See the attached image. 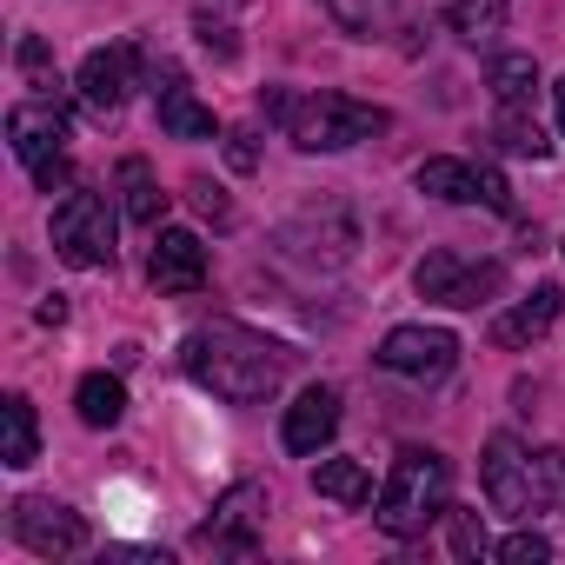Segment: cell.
Listing matches in <instances>:
<instances>
[{
	"instance_id": "obj_3",
	"label": "cell",
	"mask_w": 565,
	"mask_h": 565,
	"mask_svg": "<svg viewBox=\"0 0 565 565\" xmlns=\"http://www.w3.org/2000/svg\"><path fill=\"white\" fill-rule=\"evenodd\" d=\"M446 486H452V466L439 459V452H426V446H406L399 459H393V472H386V486H380V532H393V539H419L439 512H446Z\"/></svg>"
},
{
	"instance_id": "obj_4",
	"label": "cell",
	"mask_w": 565,
	"mask_h": 565,
	"mask_svg": "<svg viewBox=\"0 0 565 565\" xmlns=\"http://www.w3.org/2000/svg\"><path fill=\"white\" fill-rule=\"evenodd\" d=\"M413 287H419V300H433V307H486V300L505 287V266H499V259H466V253L439 246V253L419 259Z\"/></svg>"
},
{
	"instance_id": "obj_30",
	"label": "cell",
	"mask_w": 565,
	"mask_h": 565,
	"mask_svg": "<svg viewBox=\"0 0 565 565\" xmlns=\"http://www.w3.org/2000/svg\"><path fill=\"white\" fill-rule=\"evenodd\" d=\"M186 200H193V206H200L213 226H226V220H233V200H226L220 186H206V180H193V186H186Z\"/></svg>"
},
{
	"instance_id": "obj_14",
	"label": "cell",
	"mask_w": 565,
	"mask_h": 565,
	"mask_svg": "<svg viewBox=\"0 0 565 565\" xmlns=\"http://www.w3.org/2000/svg\"><path fill=\"white\" fill-rule=\"evenodd\" d=\"M160 127H167L173 140H213V134H220V127H213V107L193 100V87H186L180 67H160Z\"/></svg>"
},
{
	"instance_id": "obj_16",
	"label": "cell",
	"mask_w": 565,
	"mask_h": 565,
	"mask_svg": "<svg viewBox=\"0 0 565 565\" xmlns=\"http://www.w3.org/2000/svg\"><path fill=\"white\" fill-rule=\"evenodd\" d=\"M0 459H8L14 472H28L41 459V419H34L28 393H8V406H0Z\"/></svg>"
},
{
	"instance_id": "obj_26",
	"label": "cell",
	"mask_w": 565,
	"mask_h": 565,
	"mask_svg": "<svg viewBox=\"0 0 565 565\" xmlns=\"http://www.w3.org/2000/svg\"><path fill=\"white\" fill-rule=\"evenodd\" d=\"M532 505L545 512H565V452H532Z\"/></svg>"
},
{
	"instance_id": "obj_24",
	"label": "cell",
	"mask_w": 565,
	"mask_h": 565,
	"mask_svg": "<svg viewBox=\"0 0 565 565\" xmlns=\"http://www.w3.org/2000/svg\"><path fill=\"white\" fill-rule=\"evenodd\" d=\"M492 140H499L505 153H519V160H545V153H552V140L539 134V120H532L525 107H505L499 127H492Z\"/></svg>"
},
{
	"instance_id": "obj_23",
	"label": "cell",
	"mask_w": 565,
	"mask_h": 565,
	"mask_svg": "<svg viewBox=\"0 0 565 565\" xmlns=\"http://www.w3.org/2000/svg\"><path fill=\"white\" fill-rule=\"evenodd\" d=\"M327 14L347 28V34H360V41H373V34H386L393 28V14H399V0H327Z\"/></svg>"
},
{
	"instance_id": "obj_19",
	"label": "cell",
	"mask_w": 565,
	"mask_h": 565,
	"mask_svg": "<svg viewBox=\"0 0 565 565\" xmlns=\"http://www.w3.org/2000/svg\"><path fill=\"white\" fill-rule=\"evenodd\" d=\"M74 406H81V426L107 433V426H120V413H127V386H120L114 373H87L81 393H74Z\"/></svg>"
},
{
	"instance_id": "obj_32",
	"label": "cell",
	"mask_w": 565,
	"mask_h": 565,
	"mask_svg": "<svg viewBox=\"0 0 565 565\" xmlns=\"http://www.w3.org/2000/svg\"><path fill=\"white\" fill-rule=\"evenodd\" d=\"M479 200H486L492 213H512V186H505L499 167H479Z\"/></svg>"
},
{
	"instance_id": "obj_9",
	"label": "cell",
	"mask_w": 565,
	"mask_h": 565,
	"mask_svg": "<svg viewBox=\"0 0 565 565\" xmlns=\"http://www.w3.org/2000/svg\"><path fill=\"white\" fill-rule=\"evenodd\" d=\"M153 287L160 294H173V300H186V294H200L206 287V246H200V233H186V226H160V239H153Z\"/></svg>"
},
{
	"instance_id": "obj_5",
	"label": "cell",
	"mask_w": 565,
	"mask_h": 565,
	"mask_svg": "<svg viewBox=\"0 0 565 565\" xmlns=\"http://www.w3.org/2000/svg\"><path fill=\"white\" fill-rule=\"evenodd\" d=\"M54 253L67 266H114V220L100 193H67L54 206Z\"/></svg>"
},
{
	"instance_id": "obj_31",
	"label": "cell",
	"mask_w": 565,
	"mask_h": 565,
	"mask_svg": "<svg viewBox=\"0 0 565 565\" xmlns=\"http://www.w3.org/2000/svg\"><path fill=\"white\" fill-rule=\"evenodd\" d=\"M226 167H233V173H259V147H253V134H246V127H233V134H226Z\"/></svg>"
},
{
	"instance_id": "obj_35",
	"label": "cell",
	"mask_w": 565,
	"mask_h": 565,
	"mask_svg": "<svg viewBox=\"0 0 565 565\" xmlns=\"http://www.w3.org/2000/svg\"><path fill=\"white\" fill-rule=\"evenodd\" d=\"M552 100H558V134H565V81L552 87Z\"/></svg>"
},
{
	"instance_id": "obj_6",
	"label": "cell",
	"mask_w": 565,
	"mask_h": 565,
	"mask_svg": "<svg viewBox=\"0 0 565 565\" xmlns=\"http://www.w3.org/2000/svg\"><path fill=\"white\" fill-rule=\"evenodd\" d=\"M452 360H459V340L446 327H393L380 340V366L399 380H439Z\"/></svg>"
},
{
	"instance_id": "obj_11",
	"label": "cell",
	"mask_w": 565,
	"mask_h": 565,
	"mask_svg": "<svg viewBox=\"0 0 565 565\" xmlns=\"http://www.w3.org/2000/svg\"><path fill=\"white\" fill-rule=\"evenodd\" d=\"M127 94H134V47H94L87 61H81V100H87V114H120L127 107Z\"/></svg>"
},
{
	"instance_id": "obj_29",
	"label": "cell",
	"mask_w": 565,
	"mask_h": 565,
	"mask_svg": "<svg viewBox=\"0 0 565 565\" xmlns=\"http://www.w3.org/2000/svg\"><path fill=\"white\" fill-rule=\"evenodd\" d=\"M499 558H505V565H545V558H552V539H545V532H512V539L499 545Z\"/></svg>"
},
{
	"instance_id": "obj_28",
	"label": "cell",
	"mask_w": 565,
	"mask_h": 565,
	"mask_svg": "<svg viewBox=\"0 0 565 565\" xmlns=\"http://www.w3.org/2000/svg\"><path fill=\"white\" fill-rule=\"evenodd\" d=\"M193 34H200V47H206L213 61H239V34H233L226 21H213V14H193Z\"/></svg>"
},
{
	"instance_id": "obj_21",
	"label": "cell",
	"mask_w": 565,
	"mask_h": 565,
	"mask_svg": "<svg viewBox=\"0 0 565 565\" xmlns=\"http://www.w3.org/2000/svg\"><path fill=\"white\" fill-rule=\"evenodd\" d=\"M313 492L333 499V505H366L373 499V479H366L360 459H320L313 466Z\"/></svg>"
},
{
	"instance_id": "obj_18",
	"label": "cell",
	"mask_w": 565,
	"mask_h": 565,
	"mask_svg": "<svg viewBox=\"0 0 565 565\" xmlns=\"http://www.w3.org/2000/svg\"><path fill=\"white\" fill-rule=\"evenodd\" d=\"M413 186H419L426 200L466 206V200H479V167H466V160H426V167L413 173Z\"/></svg>"
},
{
	"instance_id": "obj_22",
	"label": "cell",
	"mask_w": 565,
	"mask_h": 565,
	"mask_svg": "<svg viewBox=\"0 0 565 565\" xmlns=\"http://www.w3.org/2000/svg\"><path fill=\"white\" fill-rule=\"evenodd\" d=\"M505 14H512V0H452V14H446V21H452V34H459V41H472V47H479V41L505 34Z\"/></svg>"
},
{
	"instance_id": "obj_10",
	"label": "cell",
	"mask_w": 565,
	"mask_h": 565,
	"mask_svg": "<svg viewBox=\"0 0 565 565\" xmlns=\"http://www.w3.org/2000/svg\"><path fill=\"white\" fill-rule=\"evenodd\" d=\"M333 433H340V393H333V386H307V393L287 406V426H279V439H287L294 459H313Z\"/></svg>"
},
{
	"instance_id": "obj_7",
	"label": "cell",
	"mask_w": 565,
	"mask_h": 565,
	"mask_svg": "<svg viewBox=\"0 0 565 565\" xmlns=\"http://www.w3.org/2000/svg\"><path fill=\"white\" fill-rule=\"evenodd\" d=\"M479 479H486L492 512H505V519H525V512H532V459L519 452V439H512V433H492V439H486Z\"/></svg>"
},
{
	"instance_id": "obj_8",
	"label": "cell",
	"mask_w": 565,
	"mask_h": 565,
	"mask_svg": "<svg viewBox=\"0 0 565 565\" xmlns=\"http://www.w3.org/2000/svg\"><path fill=\"white\" fill-rule=\"evenodd\" d=\"M14 539L41 558H61V552H81L87 545V519L61 499H21L14 505Z\"/></svg>"
},
{
	"instance_id": "obj_34",
	"label": "cell",
	"mask_w": 565,
	"mask_h": 565,
	"mask_svg": "<svg viewBox=\"0 0 565 565\" xmlns=\"http://www.w3.org/2000/svg\"><path fill=\"white\" fill-rule=\"evenodd\" d=\"M61 320H67V300H61V294H54V300H47V307H41V327H61Z\"/></svg>"
},
{
	"instance_id": "obj_12",
	"label": "cell",
	"mask_w": 565,
	"mask_h": 565,
	"mask_svg": "<svg viewBox=\"0 0 565 565\" xmlns=\"http://www.w3.org/2000/svg\"><path fill=\"white\" fill-rule=\"evenodd\" d=\"M8 140H14V160H28V167H41V160H54L61 153V140H67V114H61V100H21L14 114H8Z\"/></svg>"
},
{
	"instance_id": "obj_1",
	"label": "cell",
	"mask_w": 565,
	"mask_h": 565,
	"mask_svg": "<svg viewBox=\"0 0 565 565\" xmlns=\"http://www.w3.org/2000/svg\"><path fill=\"white\" fill-rule=\"evenodd\" d=\"M180 366H186L193 386H206L226 406H259V399L279 393V380H287V353L273 340H259V333H246V327H200L180 347Z\"/></svg>"
},
{
	"instance_id": "obj_15",
	"label": "cell",
	"mask_w": 565,
	"mask_h": 565,
	"mask_svg": "<svg viewBox=\"0 0 565 565\" xmlns=\"http://www.w3.org/2000/svg\"><path fill=\"white\" fill-rule=\"evenodd\" d=\"M565 313V294L558 287H539L525 307H512V313H499L492 320V347H532V340H545L552 333V320Z\"/></svg>"
},
{
	"instance_id": "obj_2",
	"label": "cell",
	"mask_w": 565,
	"mask_h": 565,
	"mask_svg": "<svg viewBox=\"0 0 565 565\" xmlns=\"http://www.w3.org/2000/svg\"><path fill=\"white\" fill-rule=\"evenodd\" d=\"M259 107L307 153H340V147H360V140L386 134V114L366 107V100H347V94H279V87H266Z\"/></svg>"
},
{
	"instance_id": "obj_33",
	"label": "cell",
	"mask_w": 565,
	"mask_h": 565,
	"mask_svg": "<svg viewBox=\"0 0 565 565\" xmlns=\"http://www.w3.org/2000/svg\"><path fill=\"white\" fill-rule=\"evenodd\" d=\"M67 180H74L67 153H54V160H41V167H34V186H41V193H54V186H67Z\"/></svg>"
},
{
	"instance_id": "obj_20",
	"label": "cell",
	"mask_w": 565,
	"mask_h": 565,
	"mask_svg": "<svg viewBox=\"0 0 565 565\" xmlns=\"http://www.w3.org/2000/svg\"><path fill=\"white\" fill-rule=\"evenodd\" d=\"M486 87H492L499 107H532V94H539V61H532V54H499L492 74H486Z\"/></svg>"
},
{
	"instance_id": "obj_17",
	"label": "cell",
	"mask_w": 565,
	"mask_h": 565,
	"mask_svg": "<svg viewBox=\"0 0 565 565\" xmlns=\"http://www.w3.org/2000/svg\"><path fill=\"white\" fill-rule=\"evenodd\" d=\"M120 200H127V220L134 226H160V213H167V193H160V180H153V167L140 153L120 160Z\"/></svg>"
},
{
	"instance_id": "obj_27",
	"label": "cell",
	"mask_w": 565,
	"mask_h": 565,
	"mask_svg": "<svg viewBox=\"0 0 565 565\" xmlns=\"http://www.w3.org/2000/svg\"><path fill=\"white\" fill-rule=\"evenodd\" d=\"M446 519H452V558H486V552H492L472 505H446Z\"/></svg>"
},
{
	"instance_id": "obj_13",
	"label": "cell",
	"mask_w": 565,
	"mask_h": 565,
	"mask_svg": "<svg viewBox=\"0 0 565 565\" xmlns=\"http://www.w3.org/2000/svg\"><path fill=\"white\" fill-rule=\"evenodd\" d=\"M266 519V492L259 486H233L220 505H213V519L200 525V545H213V552H253V525Z\"/></svg>"
},
{
	"instance_id": "obj_36",
	"label": "cell",
	"mask_w": 565,
	"mask_h": 565,
	"mask_svg": "<svg viewBox=\"0 0 565 565\" xmlns=\"http://www.w3.org/2000/svg\"><path fill=\"white\" fill-rule=\"evenodd\" d=\"M233 8H246V0H233Z\"/></svg>"
},
{
	"instance_id": "obj_25",
	"label": "cell",
	"mask_w": 565,
	"mask_h": 565,
	"mask_svg": "<svg viewBox=\"0 0 565 565\" xmlns=\"http://www.w3.org/2000/svg\"><path fill=\"white\" fill-rule=\"evenodd\" d=\"M14 67H21V81H28L34 94L61 100V74H54V54H47V41H41V34H28V41L14 47Z\"/></svg>"
}]
</instances>
